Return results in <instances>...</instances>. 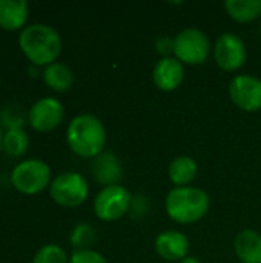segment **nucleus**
<instances>
[{"instance_id":"f257e3e1","label":"nucleus","mask_w":261,"mask_h":263,"mask_svg":"<svg viewBox=\"0 0 261 263\" xmlns=\"http://www.w3.org/2000/svg\"><path fill=\"white\" fill-rule=\"evenodd\" d=\"M18 46L32 65L48 66L57 60L63 45L60 34L52 26L32 23L20 31Z\"/></svg>"},{"instance_id":"f03ea898","label":"nucleus","mask_w":261,"mask_h":263,"mask_svg":"<svg viewBox=\"0 0 261 263\" xmlns=\"http://www.w3.org/2000/svg\"><path fill=\"white\" fill-rule=\"evenodd\" d=\"M66 142L74 154L85 159H95L103 153L106 129L95 116L78 114L71 120L66 129Z\"/></svg>"},{"instance_id":"7ed1b4c3","label":"nucleus","mask_w":261,"mask_h":263,"mask_svg":"<svg viewBox=\"0 0 261 263\" xmlns=\"http://www.w3.org/2000/svg\"><path fill=\"white\" fill-rule=\"evenodd\" d=\"M168 216L182 225H191L203 219L211 206L209 196L194 186H180L168 193L165 200Z\"/></svg>"},{"instance_id":"20e7f679","label":"nucleus","mask_w":261,"mask_h":263,"mask_svg":"<svg viewBox=\"0 0 261 263\" xmlns=\"http://www.w3.org/2000/svg\"><path fill=\"white\" fill-rule=\"evenodd\" d=\"M51 168L40 159H28L14 166L11 171V185L25 196L42 193L51 185Z\"/></svg>"},{"instance_id":"39448f33","label":"nucleus","mask_w":261,"mask_h":263,"mask_svg":"<svg viewBox=\"0 0 261 263\" xmlns=\"http://www.w3.org/2000/svg\"><path fill=\"white\" fill-rule=\"evenodd\" d=\"M89 194L86 179L75 171H66L58 174L49 185L51 199L65 208L80 206Z\"/></svg>"},{"instance_id":"423d86ee","label":"nucleus","mask_w":261,"mask_h":263,"mask_svg":"<svg viewBox=\"0 0 261 263\" xmlns=\"http://www.w3.org/2000/svg\"><path fill=\"white\" fill-rule=\"evenodd\" d=\"M211 52L208 35L197 28H186L174 39V54L182 63L202 65Z\"/></svg>"},{"instance_id":"0eeeda50","label":"nucleus","mask_w":261,"mask_h":263,"mask_svg":"<svg viewBox=\"0 0 261 263\" xmlns=\"http://www.w3.org/2000/svg\"><path fill=\"white\" fill-rule=\"evenodd\" d=\"M131 202L132 196L125 186H105L94 199V213L103 222H114L128 213Z\"/></svg>"},{"instance_id":"6e6552de","label":"nucleus","mask_w":261,"mask_h":263,"mask_svg":"<svg viewBox=\"0 0 261 263\" xmlns=\"http://www.w3.org/2000/svg\"><path fill=\"white\" fill-rule=\"evenodd\" d=\"M65 117V108L54 97L38 99L28 111V123L37 133H49L55 129Z\"/></svg>"},{"instance_id":"1a4fd4ad","label":"nucleus","mask_w":261,"mask_h":263,"mask_svg":"<svg viewBox=\"0 0 261 263\" xmlns=\"http://www.w3.org/2000/svg\"><path fill=\"white\" fill-rule=\"evenodd\" d=\"M231 100L243 111L255 112L261 109V80L249 74L235 76L229 83Z\"/></svg>"},{"instance_id":"9d476101","label":"nucleus","mask_w":261,"mask_h":263,"mask_svg":"<svg viewBox=\"0 0 261 263\" xmlns=\"http://www.w3.org/2000/svg\"><path fill=\"white\" fill-rule=\"evenodd\" d=\"M214 57L222 69L229 72L237 71L245 65L248 57L245 42L232 32H225L217 39Z\"/></svg>"},{"instance_id":"9b49d317","label":"nucleus","mask_w":261,"mask_h":263,"mask_svg":"<svg viewBox=\"0 0 261 263\" xmlns=\"http://www.w3.org/2000/svg\"><path fill=\"white\" fill-rule=\"evenodd\" d=\"M154 83L162 91H174L177 89L185 79L183 63L175 57H163L157 62L152 72Z\"/></svg>"},{"instance_id":"f8f14e48","label":"nucleus","mask_w":261,"mask_h":263,"mask_svg":"<svg viewBox=\"0 0 261 263\" xmlns=\"http://www.w3.org/2000/svg\"><path fill=\"white\" fill-rule=\"evenodd\" d=\"M155 251L162 259L168 262H180L188 257L189 240L180 231H165L155 239Z\"/></svg>"},{"instance_id":"ddd939ff","label":"nucleus","mask_w":261,"mask_h":263,"mask_svg":"<svg viewBox=\"0 0 261 263\" xmlns=\"http://www.w3.org/2000/svg\"><path fill=\"white\" fill-rule=\"evenodd\" d=\"M29 6L25 0H0V28L22 31L26 25Z\"/></svg>"},{"instance_id":"4468645a","label":"nucleus","mask_w":261,"mask_h":263,"mask_svg":"<svg viewBox=\"0 0 261 263\" xmlns=\"http://www.w3.org/2000/svg\"><path fill=\"white\" fill-rule=\"evenodd\" d=\"M91 171L94 179L105 186L118 185L122 180V166L112 153L98 154L91 163Z\"/></svg>"},{"instance_id":"2eb2a0df","label":"nucleus","mask_w":261,"mask_h":263,"mask_svg":"<svg viewBox=\"0 0 261 263\" xmlns=\"http://www.w3.org/2000/svg\"><path fill=\"white\" fill-rule=\"evenodd\" d=\"M235 254L242 263H261V234L255 230H243L237 234Z\"/></svg>"},{"instance_id":"dca6fc26","label":"nucleus","mask_w":261,"mask_h":263,"mask_svg":"<svg viewBox=\"0 0 261 263\" xmlns=\"http://www.w3.org/2000/svg\"><path fill=\"white\" fill-rule=\"evenodd\" d=\"M43 82L46 86L55 92H66L71 89L74 83V74L72 69L62 63V62H54L43 69Z\"/></svg>"},{"instance_id":"f3484780","label":"nucleus","mask_w":261,"mask_h":263,"mask_svg":"<svg viewBox=\"0 0 261 263\" xmlns=\"http://www.w3.org/2000/svg\"><path fill=\"white\" fill-rule=\"evenodd\" d=\"M197 173H198V165L189 156L175 157L168 170L169 179L174 185H177V188L189 185L195 179Z\"/></svg>"},{"instance_id":"a211bd4d","label":"nucleus","mask_w":261,"mask_h":263,"mask_svg":"<svg viewBox=\"0 0 261 263\" xmlns=\"http://www.w3.org/2000/svg\"><path fill=\"white\" fill-rule=\"evenodd\" d=\"M225 9L235 22H254L261 15V0H226Z\"/></svg>"},{"instance_id":"6ab92c4d","label":"nucleus","mask_w":261,"mask_h":263,"mask_svg":"<svg viewBox=\"0 0 261 263\" xmlns=\"http://www.w3.org/2000/svg\"><path fill=\"white\" fill-rule=\"evenodd\" d=\"M29 136L23 128H17V129H8L3 131V140H2V151L6 156L11 157H22L23 154H26L28 148H29Z\"/></svg>"},{"instance_id":"aec40b11","label":"nucleus","mask_w":261,"mask_h":263,"mask_svg":"<svg viewBox=\"0 0 261 263\" xmlns=\"http://www.w3.org/2000/svg\"><path fill=\"white\" fill-rule=\"evenodd\" d=\"M97 240V233L92 225L80 222L77 223L71 234H69V243L74 247L75 251H83V250H91V247Z\"/></svg>"},{"instance_id":"412c9836","label":"nucleus","mask_w":261,"mask_h":263,"mask_svg":"<svg viewBox=\"0 0 261 263\" xmlns=\"http://www.w3.org/2000/svg\"><path fill=\"white\" fill-rule=\"evenodd\" d=\"M26 122L28 114H25L23 109L17 105H8L0 111V126L3 131L23 128Z\"/></svg>"},{"instance_id":"4be33fe9","label":"nucleus","mask_w":261,"mask_h":263,"mask_svg":"<svg viewBox=\"0 0 261 263\" xmlns=\"http://www.w3.org/2000/svg\"><path fill=\"white\" fill-rule=\"evenodd\" d=\"M32 263H69V257L62 247L48 243L37 250L32 257Z\"/></svg>"},{"instance_id":"5701e85b","label":"nucleus","mask_w":261,"mask_h":263,"mask_svg":"<svg viewBox=\"0 0 261 263\" xmlns=\"http://www.w3.org/2000/svg\"><path fill=\"white\" fill-rule=\"evenodd\" d=\"M69 263H108L106 259L94 251V250H83V251H74L69 257Z\"/></svg>"},{"instance_id":"b1692460","label":"nucleus","mask_w":261,"mask_h":263,"mask_svg":"<svg viewBox=\"0 0 261 263\" xmlns=\"http://www.w3.org/2000/svg\"><path fill=\"white\" fill-rule=\"evenodd\" d=\"M155 49L158 54H163L166 57H169V52H174V39H171L169 35H160L155 40Z\"/></svg>"},{"instance_id":"393cba45","label":"nucleus","mask_w":261,"mask_h":263,"mask_svg":"<svg viewBox=\"0 0 261 263\" xmlns=\"http://www.w3.org/2000/svg\"><path fill=\"white\" fill-rule=\"evenodd\" d=\"M180 263H202V262H200L197 257H189V256H188V257H185L183 260H180Z\"/></svg>"},{"instance_id":"a878e982","label":"nucleus","mask_w":261,"mask_h":263,"mask_svg":"<svg viewBox=\"0 0 261 263\" xmlns=\"http://www.w3.org/2000/svg\"><path fill=\"white\" fill-rule=\"evenodd\" d=\"M2 140H3V129L0 126V151H2Z\"/></svg>"},{"instance_id":"bb28decb","label":"nucleus","mask_w":261,"mask_h":263,"mask_svg":"<svg viewBox=\"0 0 261 263\" xmlns=\"http://www.w3.org/2000/svg\"><path fill=\"white\" fill-rule=\"evenodd\" d=\"M0 85H2V79H0Z\"/></svg>"}]
</instances>
